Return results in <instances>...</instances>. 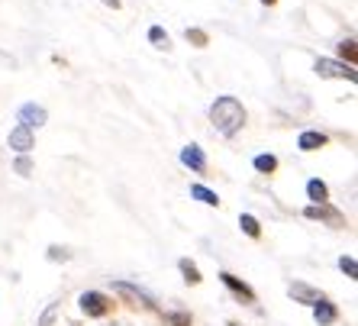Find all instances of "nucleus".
Wrapping results in <instances>:
<instances>
[{"label":"nucleus","mask_w":358,"mask_h":326,"mask_svg":"<svg viewBox=\"0 0 358 326\" xmlns=\"http://www.w3.org/2000/svg\"><path fill=\"white\" fill-rule=\"evenodd\" d=\"M168 326H191V317L187 313H168Z\"/></svg>","instance_id":"4be33fe9"},{"label":"nucleus","mask_w":358,"mask_h":326,"mask_svg":"<svg viewBox=\"0 0 358 326\" xmlns=\"http://www.w3.org/2000/svg\"><path fill=\"white\" fill-rule=\"evenodd\" d=\"M113 291H117V294H123V297H126V301H129V304H133V307H145V310H152V307H155V301H152L149 294H145V291H139V288H136V285H129V281H113Z\"/></svg>","instance_id":"20e7f679"},{"label":"nucleus","mask_w":358,"mask_h":326,"mask_svg":"<svg viewBox=\"0 0 358 326\" xmlns=\"http://www.w3.org/2000/svg\"><path fill=\"white\" fill-rule=\"evenodd\" d=\"M20 126H26V129H39V126H45L49 123V113H45V107H36V104H23V107H20Z\"/></svg>","instance_id":"39448f33"},{"label":"nucleus","mask_w":358,"mask_h":326,"mask_svg":"<svg viewBox=\"0 0 358 326\" xmlns=\"http://www.w3.org/2000/svg\"><path fill=\"white\" fill-rule=\"evenodd\" d=\"M191 197H197V201L207 204V207H217V204H220L217 194L210 191V187H203V184H194V187H191Z\"/></svg>","instance_id":"2eb2a0df"},{"label":"nucleus","mask_w":358,"mask_h":326,"mask_svg":"<svg viewBox=\"0 0 358 326\" xmlns=\"http://www.w3.org/2000/svg\"><path fill=\"white\" fill-rule=\"evenodd\" d=\"M17 171H20V175H29V171H33V162H29V155H20V159H17Z\"/></svg>","instance_id":"b1692460"},{"label":"nucleus","mask_w":358,"mask_h":326,"mask_svg":"<svg viewBox=\"0 0 358 326\" xmlns=\"http://www.w3.org/2000/svg\"><path fill=\"white\" fill-rule=\"evenodd\" d=\"M307 197L313 204H326V201H329V187H326L320 178H310V181H307Z\"/></svg>","instance_id":"ddd939ff"},{"label":"nucleus","mask_w":358,"mask_h":326,"mask_svg":"<svg viewBox=\"0 0 358 326\" xmlns=\"http://www.w3.org/2000/svg\"><path fill=\"white\" fill-rule=\"evenodd\" d=\"M326 146V133H320V129H307V133H300L297 139V149L300 152H317Z\"/></svg>","instance_id":"9b49d317"},{"label":"nucleus","mask_w":358,"mask_h":326,"mask_svg":"<svg viewBox=\"0 0 358 326\" xmlns=\"http://www.w3.org/2000/svg\"><path fill=\"white\" fill-rule=\"evenodd\" d=\"M181 162L191 168V171H197V175H203V171H207V155H203V149H200V146H194V143L181 149Z\"/></svg>","instance_id":"0eeeda50"},{"label":"nucleus","mask_w":358,"mask_h":326,"mask_svg":"<svg viewBox=\"0 0 358 326\" xmlns=\"http://www.w3.org/2000/svg\"><path fill=\"white\" fill-rule=\"evenodd\" d=\"M313 320H317L320 326H329V323H336V320H339V310H336V304H329L323 297L320 304H313Z\"/></svg>","instance_id":"f8f14e48"},{"label":"nucleus","mask_w":358,"mask_h":326,"mask_svg":"<svg viewBox=\"0 0 358 326\" xmlns=\"http://www.w3.org/2000/svg\"><path fill=\"white\" fill-rule=\"evenodd\" d=\"M210 120H213L220 136H236L245 126V110L236 97H217L210 107Z\"/></svg>","instance_id":"f257e3e1"},{"label":"nucleus","mask_w":358,"mask_h":326,"mask_svg":"<svg viewBox=\"0 0 358 326\" xmlns=\"http://www.w3.org/2000/svg\"><path fill=\"white\" fill-rule=\"evenodd\" d=\"M107 7H113V10H120V0H103Z\"/></svg>","instance_id":"a878e982"},{"label":"nucleus","mask_w":358,"mask_h":326,"mask_svg":"<svg viewBox=\"0 0 358 326\" xmlns=\"http://www.w3.org/2000/svg\"><path fill=\"white\" fill-rule=\"evenodd\" d=\"M178 268H181V275H184V281H187V285H200V281H203V278H200V268L194 265L191 259H181V262H178Z\"/></svg>","instance_id":"4468645a"},{"label":"nucleus","mask_w":358,"mask_h":326,"mask_svg":"<svg viewBox=\"0 0 358 326\" xmlns=\"http://www.w3.org/2000/svg\"><path fill=\"white\" fill-rule=\"evenodd\" d=\"M287 294H291L297 304H320V301H323V294H320L317 288L303 285V281H294V285L287 288Z\"/></svg>","instance_id":"9d476101"},{"label":"nucleus","mask_w":358,"mask_h":326,"mask_svg":"<svg viewBox=\"0 0 358 326\" xmlns=\"http://www.w3.org/2000/svg\"><path fill=\"white\" fill-rule=\"evenodd\" d=\"M49 259H52V262H68L71 255H68L65 249H59V246H49Z\"/></svg>","instance_id":"5701e85b"},{"label":"nucleus","mask_w":358,"mask_h":326,"mask_svg":"<svg viewBox=\"0 0 358 326\" xmlns=\"http://www.w3.org/2000/svg\"><path fill=\"white\" fill-rule=\"evenodd\" d=\"M313 71H317L320 78H349V81H355V68H352V65H345V62L320 59L317 65H313Z\"/></svg>","instance_id":"7ed1b4c3"},{"label":"nucleus","mask_w":358,"mask_h":326,"mask_svg":"<svg viewBox=\"0 0 358 326\" xmlns=\"http://www.w3.org/2000/svg\"><path fill=\"white\" fill-rule=\"evenodd\" d=\"M149 42L155 45V49H168V45H171V39H168V33L162 29V26H152L149 29Z\"/></svg>","instance_id":"a211bd4d"},{"label":"nucleus","mask_w":358,"mask_h":326,"mask_svg":"<svg viewBox=\"0 0 358 326\" xmlns=\"http://www.w3.org/2000/svg\"><path fill=\"white\" fill-rule=\"evenodd\" d=\"M339 268L345 271V278H358V262L352 259V255H342V259H339Z\"/></svg>","instance_id":"aec40b11"},{"label":"nucleus","mask_w":358,"mask_h":326,"mask_svg":"<svg viewBox=\"0 0 358 326\" xmlns=\"http://www.w3.org/2000/svg\"><path fill=\"white\" fill-rule=\"evenodd\" d=\"M78 304H81V310L87 313V317H103V313H110V297L100 291H84L81 297H78Z\"/></svg>","instance_id":"f03ea898"},{"label":"nucleus","mask_w":358,"mask_h":326,"mask_svg":"<svg viewBox=\"0 0 358 326\" xmlns=\"http://www.w3.org/2000/svg\"><path fill=\"white\" fill-rule=\"evenodd\" d=\"M252 165H255V171H262V175H271V171L278 168V159L265 152V155H255V159H252Z\"/></svg>","instance_id":"f3484780"},{"label":"nucleus","mask_w":358,"mask_h":326,"mask_svg":"<svg viewBox=\"0 0 358 326\" xmlns=\"http://www.w3.org/2000/svg\"><path fill=\"white\" fill-rule=\"evenodd\" d=\"M303 217H307V220H326V223H333V226H342V223H345L339 210L326 207V204H310V207L303 210Z\"/></svg>","instance_id":"6e6552de"},{"label":"nucleus","mask_w":358,"mask_h":326,"mask_svg":"<svg viewBox=\"0 0 358 326\" xmlns=\"http://www.w3.org/2000/svg\"><path fill=\"white\" fill-rule=\"evenodd\" d=\"M36 146V139H33V129H26V126H13V129H10V149H17L20 155H26V152L33 149Z\"/></svg>","instance_id":"1a4fd4ad"},{"label":"nucleus","mask_w":358,"mask_h":326,"mask_svg":"<svg viewBox=\"0 0 358 326\" xmlns=\"http://www.w3.org/2000/svg\"><path fill=\"white\" fill-rule=\"evenodd\" d=\"M262 3H268V7H271V3H278V0H262Z\"/></svg>","instance_id":"bb28decb"},{"label":"nucleus","mask_w":358,"mask_h":326,"mask_svg":"<svg viewBox=\"0 0 358 326\" xmlns=\"http://www.w3.org/2000/svg\"><path fill=\"white\" fill-rule=\"evenodd\" d=\"M339 55L345 59V65H352V62H355V39H352V36L339 42Z\"/></svg>","instance_id":"6ab92c4d"},{"label":"nucleus","mask_w":358,"mask_h":326,"mask_svg":"<svg viewBox=\"0 0 358 326\" xmlns=\"http://www.w3.org/2000/svg\"><path fill=\"white\" fill-rule=\"evenodd\" d=\"M220 281H223V285L229 288V291H233L236 297H242V301H245V304H255V291H252V288L245 285L242 278L229 275V271H220Z\"/></svg>","instance_id":"423d86ee"},{"label":"nucleus","mask_w":358,"mask_h":326,"mask_svg":"<svg viewBox=\"0 0 358 326\" xmlns=\"http://www.w3.org/2000/svg\"><path fill=\"white\" fill-rule=\"evenodd\" d=\"M239 226H242V233L252 236V239H259V236H262V226H259V220L252 217V213H242V217H239Z\"/></svg>","instance_id":"dca6fc26"},{"label":"nucleus","mask_w":358,"mask_h":326,"mask_svg":"<svg viewBox=\"0 0 358 326\" xmlns=\"http://www.w3.org/2000/svg\"><path fill=\"white\" fill-rule=\"evenodd\" d=\"M184 36H187V42H194V45H200V49H203V45H207V33H203V29H187V33H184Z\"/></svg>","instance_id":"412c9836"},{"label":"nucleus","mask_w":358,"mask_h":326,"mask_svg":"<svg viewBox=\"0 0 358 326\" xmlns=\"http://www.w3.org/2000/svg\"><path fill=\"white\" fill-rule=\"evenodd\" d=\"M52 320H55V307H49L45 313H42V320H39V326H49Z\"/></svg>","instance_id":"393cba45"}]
</instances>
